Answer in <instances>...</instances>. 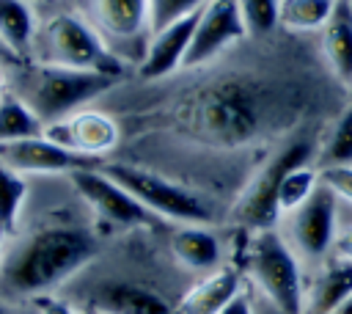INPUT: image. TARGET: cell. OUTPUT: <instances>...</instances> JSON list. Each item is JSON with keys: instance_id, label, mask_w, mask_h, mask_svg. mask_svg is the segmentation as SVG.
Listing matches in <instances>:
<instances>
[{"instance_id": "1", "label": "cell", "mask_w": 352, "mask_h": 314, "mask_svg": "<svg viewBox=\"0 0 352 314\" xmlns=\"http://www.w3.org/2000/svg\"><path fill=\"white\" fill-rule=\"evenodd\" d=\"M96 256V240L85 229L52 226L22 240L0 264V297H41Z\"/></svg>"}, {"instance_id": "2", "label": "cell", "mask_w": 352, "mask_h": 314, "mask_svg": "<svg viewBox=\"0 0 352 314\" xmlns=\"http://www.w3.org/2000/svg\"><path fill=\"white\" fill-rule=\"evenodd\" d=\"M113 83L116 77H107L99 72L63 69V66H50L38 61L36 63L16 61V69L11 77V94H16L47 127L69 118L72 110L104 94L107 88H113Z\"/></svg>"}, {"instance_id": "3", "label": "cell", "mask_w": 352, "mask_h": 314, "mask_svg": "<svg viewBox=\"0 0 352 314\" xmlns=\"http://www.w3.org/2000/svg\"><path fill=\"white\" fill-rule=\"evenodd\" d=\"M187 121L195 135L209 143L234 146L256 135L261 124V102L256 88L242 80H223L204 88L187 107Z\"/></svg>"}, {"instance_id": "4", "label": "cell", "mask_w": 352, "mask_h": 314, "mask_svg": "<svg viewBox=\"0 0 352 314\" xmlns=\"http://www.w3.org/2000/svg\"><path fill=\"white\" fill-rule=\"evenodd\" d=\"M33 55L38 63L80 69V72H99L107 77L124 74V58L116 55L104 39L80 17L74 14H52L33 39Z\"/></svg>"}, {"instance_id": "5", "label": "cell", "mask_w": 352, "mask_h": 314, "mask_svg": "<svg viewBox=\"0 0 352 314\" xmlns=\"http://www.w3.org/2000/svg\"><path fill=\"white\" fill-rule=\"evenodd\" d=\"M242 262L248 275L258 284V289L272 300V306L280 314H302V281L300 267L292 253V248L283 242V237L272 229H256L250 231Z\"/></svg>"}, {"instance_id": "6", "label": "cell", "mask_w": 352, "mask_h": 314, "mask_svg": "<svg viewBox=\"0 0 352 314\" xmlns=\"http://www.w3.org/2000/svg\"><path fill=\"white\" fill-rule=\"evenodd\" d=\"M102 171L110 179H116L151 215H162V218H170V220L187 223V226H201L212 218V209L201 196H195L192 190H187V187H182V185H176V182H170L154 171L126 165V163L107 165Z\"/></svg>"}, {"instance_id": "7", "label": "cell", "mask_w": 352, "mask_h": 314, "mask_svg": "<svg viewBox=\"0 0 352 314\" xmlns=\"http://www.w3.org/2000/svg\"><path fill=\"white\" fill-rule=\"evenodd\" d=\"M308 160H311V143L308 140H294L286 149H280L253 176V182L248 185V190L234 204V209H231L234 220L242 223L250 231H256V229H272V223L280 215V209H278V187H280V179L292 168L308 165Z\"/></svg>"}, {"instance_id": "8", "label": "cell", "mask_w": 352, "mask_h": 314, "mask_svg": "<svg viewBox=\"0 0 352 314\" xmlns=\"http://www.w3.org/2000/svg\"><path fill=\"white\" fill-rule=\"evenodd\" d=\"M0 163L16 174H74L99 168V157L72 151L47 135L0 143Z\"/></svg>"}, {"instance_id": "9", "label": "cell", "mask_w": 352, "mask_h": 314, "mask_svg": "<svg viewBox=\"0 0 352 314\" xmlns=\"http://www.w3.org/2000/svg\"><path fill=\"white\" fill-rule=\"evenodd\" d=\"M74 190L80 193V198L107 223L116 226H148L151 223V212L135 201L116 179H110L104 171L91 168V171H74L69 174Z\"/></svg>"}, {"instance_id": "10", "label": "cell", "mask_w": 352, "mask_h": 314, "mask_svg": "<svg viewBox=\"0 0 352 314\" xmlns=\"http://www.w3.org/2000/svg\"><path fill=\"white\" fill-rule=\"evenodd\" d=\"M292 242L308 259H322L336 245V193L319 182L311 198L289 218Z\"/></svg>"}, {"instance_id": "11", "label": "cell", "mask_w": 352, "mask_h": 314, "mask_svg": "<svg viewBox=\"0 0 352 314\" xmlns=\"http://www.w3.org/2000/svg\"><path fill=\"white\" fill-rule=\"evenodd\" d=\"M242 36H248V30L236 0H206L198 14L184 66H201L204 61L214 58L223 47L239 41Z\"/></svg>"}, {"instance_id": "12", "label": "cell", "mask_w": 352, "mask_h": 314, "mask_svg": "<svg viewBox=\"0 0 352 314\" xmlns=\"http://www.w3.org/2000/svg\"><path fill=\"white\" fill-rule=\"evenodd\" d=\"M82 14L107 47L113 41L135 44L140 36L151 33L148 0H82Z\"/></svg>"}, {"instance_id": "13", "label": "cell", "mask_w": 352, "mask_h": 314, "mask_svg": "<svg viewBox=\"0 0 352 314\" xmlns=\"http://www.w3.org/2000/svg\"><path fill=\"white\" fill-rule=\"evenodd\" d=\"M44 135L72 151L88 154V157H102L118 143V127L110 116L96 113V110H82L74 113L63 121L47 124Z\"/></svg>"}, {"instance_id": "14", "label": "cell", "mask_w": 352, "mask_h": 314, "mask_svg": "<svg viewBox=\"0 0 352 314\" xmlns=\"http://www.w3.org/2000/svg\"><path fill=\"white\" fill-rule=\"evenodd\" d=\"M198 14H201V8L187 14V17H182V19H176V22H170V25H165L162 30L151 33V39L146 44V52L140 58V77L157 80V77L170 74L179 66H184Z\"/></svg>"}, {"instance_id": "15", "label": "cell", "mask_w": 352, "mask_h": 314, "mask_svg": "<svg viewBox=\"0 0 352 314\" xmlns=\"http://www.w3.org/2000/svg\"><path fill=\"white\" fill-rule=\"evenodd\" d=\"M88 308L107 314H179L176 306H170L160 292L132 281L99 284L88 297Z\"/></svg>"}, {"instance_id": "16", "label": "cell", "mask_w": 352, "mask_h": 314, "mask_svg": "<svg viewBox=\"0 0 352 314\" xmlns=\"http://www.w3.org/2000/svg\"><path fill=\"white\" fill-rule=\"evenodd\" d=\"M349 295H352V259L336 253L311 281L302 300V314H333Z\"/></svg>"}, {"instance_id": "17", "label": "cell", "mask_w": 352, "mask_h": 314, "mask_svg": "<svg viewBox=\"0 0 352 314\" xmlns=\"http://www.w3.org/2000/svg\"><path fill=\"white\" fill-rule=\"evenodd\" d=\"M239 270L236 267H220L201 278L192 289L184 292V297L176 303L179 314H220L236 295H239Z\"/></svg>"}, {"instance_id": "18", "label": "cell", "mask_w": 352, "mask_h": 314, "mask_svg": "<svg viewBox=\"0 0 352 314\" xmlns=\"http://www.w3.org/2000/svg\"><path fill=\"white\" fill-rule=\"evenodd\" d=\"M322 50L333 74L349 85L352 83V3L336 0V8L322 28Z\"/></svg>"}, {"instance_id": "19", "label": "cell", "mask_w": 352, "mask_h": 314, "mask_svg": "<svg viewBox=\"0 0 352 314\" xmlns=\"http://www.w3.org/2000/svg\"><path fill=\"white\" fill-rule=\"evenodd\" d=\"M36 17L28 0H0V41L6 50L22 61L33 52Z\"/></svg>"}, {"instance_id": "20", "label": "cell", "mask_w": 352, "mask_h": 314, "mask_svg": "<svg viewBox=\"0 0 352 314\" xmlns=\"http://www.w3.org/2000/svg\"><path fill=\"white\" fill-rule=\"evenodd\" d=\"M173 259L187 270H209L220 259L217 237L201 226H184L170 240Z\"/></svg>"}, {"instance_id": "21", "label": "cell", "mask_w": 352, "mask_h": 314, "mask_svg": "<svg viewBox=\"0 0 352 314\" xmlns=\"http://www.w3.org/2000/svg\"><path fill=\"white\" fill-rule=\"evenodd\" d=\"M36 135H44V124L16 94L3 91L0 94V143L36 138Z\"/></svg>"}, {"instance_id": "22", "label": "cell", "mask_w": 352, "mask_h": 314, "mask_svg": "<svg viewBox=\"0 0 352 314\" xmlns=\"http://www.w3.org/2000/svg\"><path fill=\"white\" fill-rule=\"evenodd\" d=\"M336 0H278V25L289 30H322Z\"/></svg>"}, {"instance_id": "23", "label": "cell", "mask_w": 352, "mask_h": 314, "mask_svg": "<svg viewBox=\"0 0 352 314\" xmlns=\"http://www.w3.org/2000/svg\"><path fill=\"white\" fill-rule=\"evenodd\" d=\"M319 187V174L311 168V165H297L292 168L283 179H280V187H278V209L280 212H294L297 207H302L311 193Z\"/></svg>"}, {"instance_id": "24", "label": "cell", "mask_w": 352, "mask_h": 314, "mask_svg": "<svg viewBox=\"0 0 352 314\" xmlns=\"http://www.w3.org/2000/svg\"><path fill=\"white\" fill-rule=\"evenodd\" d=\"M25 193H28L25 179L0 163V231L14 229L19 207L25 201Z\"/></svg>"}, {"instance_id": "25", "label": "cell", "mask_w": 352, "mask_h": 314, "mask_svg": "<svg viewBox=\"0 0 352 314\" xmlns=\"http://www.w3.org/2000/svg\"><path fill=\"white\" fill-rule=\"evenodd\" d=\"M324 165H352V107L330 129L322 151V168Z\"/></svg>"}, {"instance_id": "26", "label": "cell", "mask_w": 352, "mask_h": 314, "mask_svg": "<svg viewBox=\"0 0 352 314\" xmlns=\"http://www.w3.org/2000/svg\"><path fill=\"white\" fill-rule=\"evenodd\" d=\"M248 36H264L278 25V0H236Z\"/></svg>"}, {"instance_id": "27", "label": "cell", "mask_w": 352, "mask_h": 314, "mask_svg": "<svg viewBox=\"0 0 352 314\" xmlns=\"http://www.w3.org/2000/svg\"><path fill=\"white\" fill-rule=\"evenodd\" d=\"M206 0H148V25H151V33L162 30L165 25L204 8Z\"/></svg>"}, {"instance_id": "28", "label": "cell", "mask_w": 352, "mask_h": 314, "mask_svg": "<svg viewBox=\"0 0 352 314\" xmlns=\"http://www.w3.org/2000/svg\"><path fill=\"white\" fill-rule=\"evenodd\" d=\"M319 182L336 193V198H344L352 204V165H324L319 171Z\"/></svg>"}, {"instance_id": "29", "label": "cell", "mask_w": 352, "mask_h": 314, "mask_svg": "<svg viewBox=\"0 0 352 314\" xmlns=\"http://www.w3.org/2000/svg\"><path fill=\"white\" fill-rule=\"evenodd\" d=\"M33 303H36L38 314H77L69 303H63V300H58V297H52V295H41V297H36Z\"/></svg>"}, {"instance_id": "30", "label": "cell", "mask_w": 352, "mask_h": 314, "mask_svg": "<svg viewBox=\"0 0 352 314\" xmlns=\"http://www.w3.org/2000/svg\"><path fill=\"white\" fill-rule=\"evenodd\" d=\"M220 314H253V311H250L248 297L239 292V295H236V297H234V300H231V303H228V306H226Z\"/></svg>"}, {"instance_id": "31", "label": "cell", "mask_w": 352, "mask_h": 314, "mask_svg": "<svg viewBox=\"0 0 352 314\" xmlns=\"http://www.w3.org/2000/svg\"><path fill=\"white\" fill-rule=\"evenodd\" d=\"M336 253L338 256H346V259H352V229H346L341 237H336Z\"/></svg>"}, {"instance_id": "32", "label": "cell", "mask_w": 352, "mask_h": 314, "mask_svg": "<svg viewBox=\"0 0 352 314\" xmlns=\"http://www.w3.org/2000/svg\"><path fill=\"white\" fill-rule=\"evenodd\" d=\"M333 314H352V295H349V297H346V300H344Z\"/></svg>"}, {"instance_id": "33", "label": "cell", "mask_w": 352, "mask_h": 314, "mask_svg": "<svg viewBox=\"0 0 352 314\" xmlns=\"http://www.w3.org/2000/svg\"><path fill=\"white\" fill-rule=\"evenodd\" d=\"M0 61H11V63H16V58L6 50V44H3V41H0Z\"/></svg>"}, {"instance_id": "34", "label": "cell", "mask_w": 352, "mask_h": 314, "mask_svg": "<svg viewBox=\"0 0 352 314\" xmlns=\"http://www.w3.org/2000/svg\"><path fill=\"white\" fill-rule=\"evenodd\" d=\"M82 314H107V311H96V308H85Z\"/></svg>"}, {"instance_id": "35", "label": "cell", "mask_w": 352, "mask_h": 314, "mask_svg": "<svg viewBox=\"0 0 352 314\" xmlns=\"http://www.w3.org/2000/svg\"><path fill=\"white\" fill-rule=\"evenodd\" d=\"M0 314H8V311H6V306H3V300H0Z\"/></svg>"}, {"instance_id": "36", "label": "cell", "mask_w": 352, "mask_h": 314, "mask_svg": "<svg viewBox=\"0 0 352 314\" xmlns=\"http://www.w3.org/2000/svg\"><path fill=\"white\" fill-rule=\"evenodd\" d=\"M349 99H352V83H349Z\"/></svg>"}, {"instance_id": "37", "label": "cell", "mask_w": 352, "mask_h": 314, "mask_svg": "<svg viewBox=\"0 0 352 314\" xmlns=\"http://www.w3.org/2000/svg\"><path fill=\"white\" fill-rule=\"evenodd\" d=\"M0 85H3V80H0ZM0 94H3V91H0Z\"/></svg>"}, {"instance_id": "38", "label": "cell", "mask_w": 352, "mask_h": 314, "mask_svg": "<svg viewBox=\"0 0 352 314\" xmlns=\"http://www.w3.org/2000/svg\"><path fill=\"white\" fill-rule=\"evenodd\" d=\"M0 264H3V259H0Z\"/></svg>"}, {"instance_id": "39", "label": "cell", "mask_w": 352, "mask_h": 314, "mask_svg": "<svg viewBox=\"0 0 352 314\" xmlns=\"http://www.w3.org/2000/svg\"><path fill=\"white\" fill-rule=\"evenodd\" d=\"M0 234H3V231H0Z\"/></svg>"}, {"instance_id": "40", "label": "cell", "mask_w": 352, "mask_h": 314, "mask_svg": "<svg viewBox=\"0 0 352 314\" xmlns=\"http://www.w3.org/2000/svg\"><path fill=\"white\" fill-rule=\"evenodd\" d=\"M349 3H352V0H349Z\"/></svg>"}]
</instances>
